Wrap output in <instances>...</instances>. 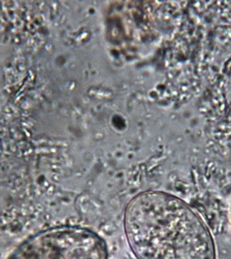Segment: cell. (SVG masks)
<instances>
[{
	"label": "cell",
	"instance_id": "6da1fadb",
	"mask_svg": "<svg viewBox=\"0 0 231 259\" xmlns=\"http://www.w3.org/2000/svg\"><path fill=\"white\" fill-rule=\"evenodd\" d=\"M124 221L127 239L137 259H215L205 224L175 196L141 193L128 204Z\"/></svg>",
	"mask_w": 231,
	"mask_h": 259
},
{
	"label": "cell",
	"instance_id": "7a4b0ae2",
	"mask_svg": "<svg viewBox=\"0 0 231 259\" xmlns=\"http://www.w3.org/2000/svg\"><path fill=\"white\" fill-rule=\"evenodd\" d=\"M105 242L90 230L64 227L24 241L9 259H107Z\"/></svg>",
	"mask_w": 231,
	"mask_h": 259
}]
</instances>
